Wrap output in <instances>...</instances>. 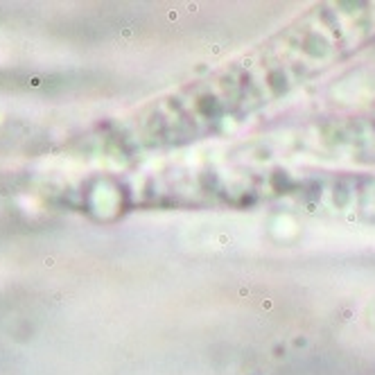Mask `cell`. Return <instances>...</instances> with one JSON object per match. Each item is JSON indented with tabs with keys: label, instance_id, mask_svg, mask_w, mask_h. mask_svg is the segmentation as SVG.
Here are the masks:
<instances>
[{
	"label": "cell",
	"instance_id": "1",
	"mask_svg": "<svg viewBox=\"0 0 375 375\" xmlns=\"http://www.w3.org/2000/svg\"><path fill=\"white\" fill-rule=\"evenodd\" d=\"M375 48V0L316 2L237 57L154 97L118 136L138 154L226 138Z\"/></svg>",
	"mask_w": 375,
	"mask_h": 375
}]
</instances>
